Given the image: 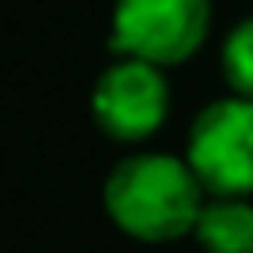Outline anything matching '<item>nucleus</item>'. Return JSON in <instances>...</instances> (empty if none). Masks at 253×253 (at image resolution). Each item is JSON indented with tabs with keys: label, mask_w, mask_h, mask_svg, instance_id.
Returning a JSON list of instances; mask_svg holds the SVG:
<instances>
[{
	"label": "nucleus",
	"mask_w": 253,
	"mask_h": 253,
	"mask_svg": "<svg viewBox=\"0 0 253 253\" xmlns=\"http://www.w3.org/2000/svg\"><path fill=\"white\" fill-rule=\"evenodd\" d=\"M206 190L198 186L186 158L166 150H138L115 162L103 182V210L134 241L162 245L194 233Z\"/></svg>",
	"instance_id": "1"
},
{
	"label": "nucleus",
	"mask_w": 253,
	"mask_h": 253,
	"mask_svg": "<svg viewBox=\"0 0 253 253\" xmlns=\"http://www.w3.org/2000/svg\"><path fill=\"white\" fill-rule=\"evenodd\" d=\"M91 119L115 142H146L170 119L166 71L142 59H111L91 87Z\"/></svg>",
	"instance_id": "4"
},
{
	"label": "nucleus",
	"mask_w": 253,
	"mask_h": 253,
	"mask_svg": "<svg viewBox=\"0 0 253 253\" xmlns=\"http://www.w3.org/2000/svg\"><path fill=\"white\" fill-rule=\"evenodd\" d=\"M194 241L206 253H253V202L249 198H206Z\"/></svg>",
	"instance_id": "5"
},
{
	"label": "nucleus",
	"mask_w": 253,
	"mask_h": 253,
	"mask_svg": "<svg viewBox=\"0 0 253 253\" xmlns=\"http://www.w3.org/2000/svg\"><path fill=\"white\" fill-rule=\"evenodd\" d=\"M182 158L206 198H253V103L237 95L206 103L190 123Z\"/></svg>",
	"instance_id": "3"
},
{
	"label": "nucleus",
	"mask_w": 253,
	"mask_h": 253,
	"mask_svg": "<svg viewBox=\"0 0 253 253\" xmlns=\"http://www.w3.org/2000/svg\"><path fill=\"white\" fill-rule=\"evenodd\" d=\"M210 20V0H115L107 47L115 59H142L166 71L206 43Z\"/></svg>",
	"instance_id": "2"
},
{
	"label": "nucleus",
	"mask_w": 253,
	"mask_h": 253,
	"mask_svg": "<svg viewBox=\"0 0 253 253\" xmlns=\"http://www.w3.org/2000/svg\"><path fill=\"white\" fill-rule=\"evenodd\" d=\"M221 79L229 95L253 103V16L237 20L221 40Z\"/></svg>",
	"instance_id": "6"
}]
</instances>
